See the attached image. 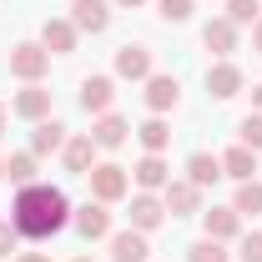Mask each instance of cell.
<instances>
[{
  "label": "cell",
  "mask_w": 262,
  "mask_h": 262,
  "mask_svg": "<svg viewBox=\"0 0 262 262\" xmlns=\"http://www.w3.org/2000/svg\"><path fill=\"white\" fill-rule=\"evenodd\" d=\"M71 222V202H66L61 187H20L15 192V207H10V227L20 232V237H31V242H46V237H56V232Z\"/></svg>",
  "instance_id": "1"
},
{
  "label": "cell",
  "mask_w": 262,
  "mask_h": 262,
  "mask_svg": "<svg viewBox=\"0 0 262 262\" xmlns=\"http://www.w3.org/2000/svg\"><path fill=\"white\" fill-rule=\"evenodd\" d=\"M46 71H51V51H46V46H31V40H26V46L10 51V76H20V81H40Z\"/></svg>",
  "instance_id": "2"
},
{
  "label": "cell",
  "mask_w": 262,
  "mask_h": 262,
  "mask_svg": "<svg viewBox=\"0 0 262 262\" xmlns=\"http://www.w3.org/2000/svg\"><path fill=\"white\" fill-rule=\"evenodd\" d=\"M86 177H91V192H96V202H121V196H126V166L106 162V166H91Z\"/></svg>",
  "instance_id": "3"
},
{
  "label": "cell",
  "mask_w": 262,
  "mask_h": 262,
  "mask_svg": "<svg viewBox=\"0 0 262 262\" xmlns=\"http://www.w3.org/2000/svg\"><path fill=\"white\" fill-rule=\"evenodd\" d=\"M71 26L101 35L106 26H111V5H106V0H76V5H71Z\"/></svg>",
  "instance_id": "4"
},
{
  "label": "cell",
  "mask_w": 262,
  "mask_h": 262,
  "mask_svg": "<svg viewBox=\"0 0 262 262\" xmlns=\"http://www.w3.org/2000/svg\"><path fill=\"white\" fill-rule=\"evenodd\" d=\"M111 101H116V86H111V76H86V81H81V106H86V111L106 116V111H111Z\"/></svg>",
  "instance_id": "5"
},
{
  "label": "cell",
  "mask_w": 262,
  "mask_h": 262,
  "mask_svg": "<svg viewBox=\"0 0 262 262\" xmlns=\"http://www.w3.org/2000/svg\"><path fill=\"white\" fill-rule=\"evenodd\" d=\"M116 76L146 81V76H151V51H146V46H121V51H116Z\"/></svg>",
  "instance_id": "6"
},
{
  "label": "cell",
  "mask_w": 262,
  "mask_h": 262,
  "mask_svg": "<svg viewBox=\"0 0 262 262\" xmlns=\"http://www.w3.org/2000/svg\"><path fill=\"white\" fill-rule=\"evenodd\" d=\"M76 232L86 237V242H96L111 232V212H106V202H86L81 212H76Z\"/></svg>",
  "instance_id": "7"
},
{
  "label": "cell",
  "mask_w": 262,
  "mask_h": 262,
  "mask_svg": "<svg viewBox=\"0 0 262 262\" xmlns=\"http://www.w3.org/2000/svg\"><path fill=\"white\" fill-rule=\"evenodd\" d=\"M207 91H212V96H217V101L237 96V91H242V71H237V66H232V61L212 66V71H207Z\"/></svg>",
  "instance_id": "8"
},
{
  "label": "cell",
  "mask_w": 262,
  "mask_h": 262,
  "mask_svg": "<svg viewBox=\"0 0 262 262\" xmlns=\"http://www.w3.org/2000/svg\"><path fill=\"white\" fill-rule=\"evenodd\" d=\"M177 91H182V86H177V76H146V106H151L157 116L177 106Z\"/></svg>",
  "instance_id": "9"
},
{
  "label": "cell",
  "mask_w": 262,
  "mask_h": 262,
  "mask_svg": "<svg viewBox=\"0 0 262 262\" xmlns=\"http://www.w3.org/2000/svg\"><path fill=\"white\" fill-rule=\"evenodd\" d=\"M146 252H151V247H146V232H116V237H111V257L116 262H146Z\"/></svg>",
  "instance_id": "10"
},
{
  "label": "cell",
  "mask_w": 262,
  "mask_h": 262,
  "mask_svg": "<svg viewBox=\"0 0 262 262\" xmlns=\"http://www.w3.org/2000/svg\"><path fill=\"white\" fill-rule=\"evenodd\" d=\"M40 46H46L51 56H71V51H76V26H71V20H46Z\"/></svg>",
  "instance_id": "11"
},
{
  "label": "cell",
  "mask_w": 262,
  "mask_h": 262,
  "mask_svg": "<svg viewBox=\"0 0 262 262\" xmlns=\"http://www.w3.org/2000/svg\"><path fill=\"white\" fill-rule=\"evenodd\" d=\"M162 212H166V202H157L151 192L131 196V227H136V232H151L157 222H162Z\"/></svg>",
  "instance_id": "12"
},
{
  "label": "cell",
  "mask_w": 262,
  "mask_h": 262,
  "mask_svg": "<svg viewBox=\"0 0 262 262\" xmlns=\"http://www.w3.org/2000/svg\"><path fill=\"white\" fill-rule=\"evenodd\" d=\"M202 40H207V51H217V56H232V51H237V26H232L227 15H222V20H207Z\"/></svg>",
  "instance_id": "13"
},
{
  "label": "cell",
  "mask_w": 262,
  "mask_h": 262,
  "mask_svg": "<svg viewBox=\"0 0 262 262\" xmlns=\"http://www.w3.org/2000/svg\"><path fill=\"white\" fill-rule=\"evenodd\" d=\"M10 111H15V116H26V121H40V116L51 111V91H40V86H26L20 96L10 101Z\"/></svg>",
  "instance_id": "14"
},
{
  "label": "cell",
  "mask_w": 262,
  "mask_h": 262,
  "mask_svg": "<svg viewBox=\"0 0 262 262\" xmlns=\"http://www.w3.org/2000/svg\"><path fill=\"white\" fill-rule=\"evenodd\" d=\"M252 171H257V151H252V146H232L227 157H222V177L252 182Z\"/></svg>",
  "instance_id": "15"
},
{
  "label": "cell",
  "mask_w": 262,
  "mask_h": 262,
  "mask_svg": "<svg viewBox=\"0 0 262 262\" xmlns=\"http://www.w3.org/2000/svg\"><path fill=\"white\" fill-rule=\"evenodd\" d=\"M217 177H222V157L192 151V162H187V182H192V187H212Z\"/></svg>",
  "instance_id": "16"
},
{
  "label": "cell",
  "mask_w": 262,
  "mask_h": 262,
  "mask_svg": "<svg viewBox=\"0 0 262 262\" xmlns=\"http://www.w3.org/2000/svg\"><path fill=\"white\" fill-rule=\"evenodd\" d=\"M96 162V141L91 136H76V141H66V171H76V177H86Z\"/></svg>",
  "instance_id": "17"
},
{
  "label": "cell",
  "mask_w": 262,
  "mask_h": 262,
  "mask_svg": "<svg viewBox=\"0 0 262 262\" xmlns=\"http://www.w3.org/2000/svg\"><path fill=\"white\" fill-rule=\"evenodd\" d=\"M196 196H202V187H192V182H166V207H171V217L196 212Z\"/></svg>",
  "instance_id": "18"
},
{
  "label": "cell",
  "mask_w": 262,
  "mask_h": 262,
  "mask_svg": "<svg viewBox=\"0 0 262 262\" xmlns=\"http://www.w3.org/2000/svg\"><path fill=\"white\" fill-rule=\"evenodd\" d=\"M136 187H141V192H157V187H166V162L157 157V151L136 162Z\"/></svg>",
  "instance_id": "19"
},
{
  "label": "cell",
  "mask_w": 262,
  "mask_h": 262,
  "mask_svg": "<svg viewBox=\"0 0 262 262\" xmlns=\"http://www.w3.org/2000/svg\"><path fill=\"white\" fill-rule=\"evenodd\" d=\"M237 207H212L207 212V237H217V242H227V237H237Z\"/></svg>",
  "instance_id": "20"
},
{
  "label": "cell",
  "mask_w": 262,
  "mask_h": 262,
  "mask_svg": "<svg viewBox=\"0 0 262 262\" xmlns=\"http://www.w3.org/2000/svg\"><path fill=\"white\" fill-rule=\"evenodd\" d=\"M126 121H121V116H111V111H106V116H101L96 121V131H91V141H96V146H106V151H111V146H121V141H126Z\"/></svg>",
  "instance_id": "21"
},
{
  "label": "cell",
  "mask_w": 262,
  "mask_h": 262,
  "mask_svg": "<svg viewBox=\"0 0 262 262\" xmlns=\"http://www.w3.org/2000/svg\"><path fill=\"white\" fill-rule=\"evenodd\" d=\"M31 146L40 151V157H46V151H61V146H66V126H61V121H40L35 136H31Z\"/></svg>",
  "instance_id": "22"
},
{
  "label": "cell",
  "mask_w": 262,
  "mask_h": 262,
  "mask_svg": "<svg viewBox=\"0 0 262 262\" xmlns=\"http://www.w3.org/2000/svg\"><path fill=\"white\" fill-rule=\"evenodd\" d=\"M232 207H237V217H262V182H242Z\"/></svg>",
  "instance_id": "23"
},
{
  "label": "cell",
  "mask_w": 262,
  "mask_h": 262,
  "mask_svg": "<svg viewBox=\"0 0 262 262\" xmlns=\"http://www.w3.org/2000/svg\"><path fill=\"white\" fill-rule=\"evenodd\" d=\"M136 136H141V146H146V151H162L166 141H171V126H166L162 116H151V121H146V126L136 131Z\"/></svg>",
  "instance_id": "24"
},
{
  "label": "cell",
  "mask_w": 262,
  "mask_h": 262,
  "mask_svg": "<svg viewBox=\"0 0 262 262\" xmlns=\"http://www.w3.org/2000/svg\"><path fill=\"white\" fill-rule=\"evenodd\" d=\"M5 177H10L15 187H31V182H35V157H31V151L10 157V162H5Z\"/></svg>",
  "instance_id": "25"
},
{
  "label": "cell",
  "mask_w": 262,
  "mask_h": 262,
  "mask_svg": "<svg viewBox=\"0 0 262 262\" xmlns=\"http://www.w3.org/2000/svg\"><path fill=\"white\" fill-rule=\"evenodd\" d=\"M227 20L232 26H257V0H227Z\"/></svg>",
  "instance_id": "26"
},
{
  "label": "cell",
  "mask_w": 262,
  "mask_h": 262,
  "mask_svg": "<svg viewBox=\"0 0 262 262\" xmlns=\"http://www.w3.org/2000/svg\"><path fill=\"white\" fill-rule=\"evenodd\" d=\"M192 262H232V257L222 252V242H217V237H202V242L192 247Z\"/></svg>",
  "instance_id": "27"
},
{
  "label": "cell",
  "mask_w": 262,
  "mask_h": 262,
  "mask_svg": "<svg viewBox=\"0 0 262 262\" xmlns=\"http://www.w3.org/2000/svg\"><path fill=\"white\" fill-rule=\"evenodd\" d=\"M237 136H242V146H252V151H262V111H257V116H242V126H237Z\"/></svg>",
  "instance_id": "28"
},
{
  "label": "cell",
  "mask_w": 262,
  "mask_h": 262,
  "mask_svg": "<svg viewBox=\"0 0 262 262\" xmlns=\"http://www.w3.org/2000/svg\"><path fill=\"white\" fill-rule=\"evenodd\" d=\"M162 5V20H187L192 15V0H157Z\"/></svg>",
  "instance_id": "29"
},
{
  "label": "cell",
  "mask_w": 262,
  "mask_h": 262,
  "mask_svg": "<svg viewBox=\"0 0 262 262\" xmlns=\"http://www.w3.org/2000/svg\"><path fill=\"white\" fill-rule=\"evenodd\" d=\"M242 262H262V232L242 237Z\"/></svg>",
  "instance_id": "30"
},
{
  "label": "cell",
  "mask_w": 262,
  "mask_h": 262,
  "mask_svg": "<svg viewBox=\"0 0 262 262\" xmlns=\"http://www.w3.org/2000/svg\"><path fill=\"white\" fill-rule=\"evenodd\" d=\"M15 237H20V232L10 227V222H0V257H5V252H10V247H15Z\"/></svg>",
  "instance_id": "31"
},
{
  "label": "cell",
  "mask_w": 262,
  "mask_h": 262,
  "mask_svg": "<svg viewBox=\"0 0 262 262\" xmlns=\"http://www.w3.org/2000/svg\"><path fill=\"white\" fill-rule=\"evenodd\" d=\"M20 262H51V257H40V252H26V257H20Z\"/></svg>",
  "instance_id": "32"
},
{
  "label": "cell",
  "mask_w": 262,
  "mask_h": 262,
  "mask_svg": "<svg viewBox=\"0 0 262 262\" xmlns=\"http://www.w3.org/2000/svg\"><path fill=\"white\" fill-rule=\"evenodd\" d=\"M252 40H257V51H262V20H257V26H252Z\"/></svg>",
  "instance_id": "33"
},
{
  "label": "cell",
  "mask_w": 262,
  "mask_h": 262,
  "mask_svg": "<svg viewBox=\"0 0 262 262\" xmlns=\"http://www.w3.org/2000/svg\"><path fill=\"white\" fill-rule=\"evenodd\" d=\"M0 131H5V106H0Z\"/></svg>",
  "instance_id": "34"
},
{
  "label": "cell",
  "mask_w": 262,
  "mask_h": 262,
  "mask_svg": "<svg viewBox=\"0 0 262 262\" xmlns=\"http://www.w3.org/2000/svg\"><path fill=\"white\" fill-rule=\"evenodd\" d=\"M116 5H141V0H116Z\"/></svg>",
  "instance_id": "35"
},
{
  "label": "cell",
  "mask_w": 262,
  "mask_h": 262,
  "mask_svg": "<svg viewBox=\"0 0 262 262\" xmlns=\"http://www.w3.org/2000/svg\"><path fill=\"white\" fill-rule=\"evenodd\" d=\"M257 111H262V91H257Z\"/></svg>",
  "instance_id": "36"
},
{
  "label": "cell",
  "mask_w": 262,
  "mask_h": 262,
  "mask_svg": "<svg viewBox=\"0 0 262 262\" xmlns=\"http://www.w3.org/2000/svg\"><path fill=\"white\" fill-rule=\"evenodd\" d=\"M0 177H5V162H0Z\"/></svg>",
  "instance_id": "37"
},
{
  "label": "cell",
  "mask_w": 262,
  "mask_h": 262,
  "mask_svg": "<svg viewBox=\"0 0 262 262\" xmlns=\"http://www.w3.org/2000/svg\"><path fill=\"white\" fill-rule=\"evenodd\" d=\"M76 262H91V257H76Z\"/></svg>",
  "instance_id": "38"
}]
</instances>
